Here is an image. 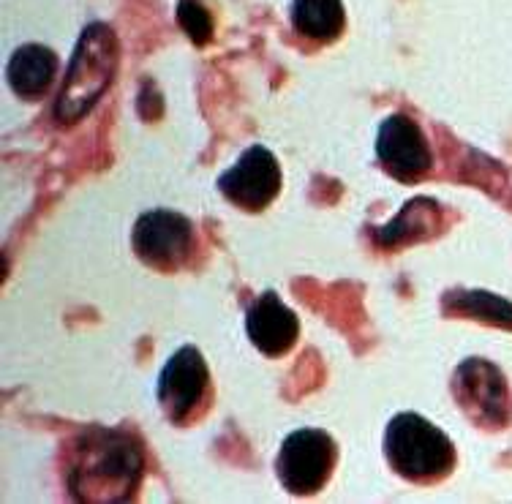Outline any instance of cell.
I'll return each mask as SVG.
<instances>
[{"mask_svg": "<svg viewBox=\"0 0 512 504\" xmlns=\"http://www.w3.org/2000/svg\"><path fill=\"white\" fill-rule=\"evenodd\" d=\"M145 477V453L123 428L90 425L74 439L66 485L77 502H128Z\"/></svg>", "mask_w": 512, "mask_h": 504, "instance_id": "6da1fadb", "label": "cell"}, {"mask_svg": "<svg viewBox=\"0 0 512 504\" xmlns=\"http://www.w3.org/2000/svg\"><path fill=\"white\" fill-rule=\"evenodd\" d=\"M118 36L104 22H93L82 30L77 50L71 55L69 69L55 101V120L71 126L99 104L118 71Z\"/></svg>", "mask_w": 512, "mask_h": 504, "instance_id": "7a4b0ae2", "label": "cell"}, {"mask_svg": "<svg viewBox=\"0 0 512 504\" xmlns=\"http://www.w3.org/2000/svg\"><path fill=\"white\" fill-rule=\"evenodd\" d=\"M384 458L395 475L409 483L434 485L458 464L450 436L417 412H401L384 428Z\"/></svg>", "mask_w": 512, "mask_h": 504, "instance_id": "3957f363", "label": "cell"}, {"mask_svg": "<svg viewBox=\"0 0 512 504\" xmlns=\"http://www.w3.org/2000/svg\"><path fill=\"white\" fill-rule=\"evenodd\" d=\"M338 464V445L322 428H300L286 436L278 450L276 475L292 496L319 494Z\"/></svg>", "mask_w": 512, "mask_h": 504, "instance_id": "277c9868", "label": "cell"}, {"mask_svg": "<svg viewBox=\"0 0 512 504\" xmlns=\"http://www.w3.org/2000/svg\"><path fill=\"white\" fill-rule=\"evenodd\" d=\"M161 412L172 425H188L210 401V368L197 346H180L161 368L156 387Z\"/></svg>", "mask_w": 512, "mask_h": 504, "instance_id": "5b68a950", "label": "cell"}, {"mask_svg": "<svg viewBox=\"0 0 512 504\" xmlns=\"http://www.w3.org/2000/svg\"><path fill=\"white\" fill-rule=\"evenodd\" d=\"M453 398L461 412L474 425L485 431H502L510 423V404H507V379L483 357H469L453 374Z\"/></svg>", "mask_w": 512, "mask_h": 504, "instance_id": "8992f818", "label": "cell"}, {"mask_svg": "<svg viewBox=\"0 0 512 504\" xmlns=\"http://www.w3.org/2000/svg\"><path fill=\"white\" fill-rule=\"evenodd\" d=\"M131 246L142 265L158 273H175L194 251V224L175 210H148L134 224Z\"/></svg>", "mask_w": 512, "mask_h": 504, "instance_id": "52a82bcc", "label": "cell"}, {"mask_svg": "<svg viewBox=\"0 0 512 504\" xmlns=\"http://www.w3.org/2000/svg\"><path fill=\"white\" fill-rule=\"evenodd\" d=\"M376 159L390 178L404 186L420 183L434 169V150L425 131L417 120L401 112L382 120L376 134Z\"/></svg>", "mask_w": 512, "mask_h": 504, "instance_id": "ba28073f", "label": "cell"}, {"mask_svg": "<svg viewBox=\"0 0 512 504\" xmlns=\"http://www.w3.org/2000/svg\"><path fill=\"white\" fill-rule=\"evenodd\" d=\"M284 186L281 164L262 145H251L240 153V159L218 178V191L235 208L246 213H262L270 208Z\"/></svg>", "mask_w": 512, "mask_h": 504, "instance_id": "9c48e42d", "label": "cell"}, {"mask_svg": "<svg viewBox=\"0 0 512 504\" xmlns=\"http://www.w3.org/2000/svg\"><path fill=\"white\" fill-rule=\"evenodd\" d=\"M246 333L265 357H284L300 338V319L273 289H267L248 306Z\"/></svg>", "mask_w": 512, "mask_h": 504, "instance_id": "30bf717a", "label": "cell"}, {"mask_svg": "<svg viewBox=\"0 0 512 504\" xmlns=\"http://www.w3.org/2000/svg\"><path fill=\"white\" fill-rule=\"evenodd\" d=\"M60 60L58 55L44 44H22L9 60V88L25 101H36L47 96L52 82L58 77Z\"/></svg>", "mask_w": 512, "mask_h": 504, "instance_id": "8fae6325", "label": "cell"}, {"mask_svg": "<svg viewBox=\"0 0 512 504\" xmlns=\"http://www.w3.org/2000/svg\"><path fill=\"white\" fill-rule=\"evenodd\" d=\"M442 229V205L431 197H417L406 202L398 216L376 232V243L382 248H401L420 243Z\"/></svg>", "mask_w": 512, "mask_h": 504, "instance_id": "7c38bea8", "label": "cell"}, {"mask_svg": "<svg viewBox=\"0 0 512 504\" xmlns=\"http://www.w3.org/2000/svg\"><path fill=\"white\" fill-rule=\"evenodd\" d=\"M442 314L453 319H472L502 327L512 333V303L485 289H450L442 295Z\"/></svg>", "mask_w": 512, "mask_h": 504, "instance_id": "4fadbf2b", "label": "cell"}, {"mask_svg": "<svg viewBox=\"0 0 512 504\" xmlns=\"http://www.w3.org/2000/svg\"><path fill=\"white\" fill-rule=\"evenodd\" d=\"M292 28L319 44H330L346 28L341 0H292Z\"/></svg>", "mask_w": 512, "mask_h": 504, "instance_id": "5bb4252c", "label": "cell"}, {"mask_svg": "<svg viewBox=\"0 0 512 504\" xmlns=\"http://www.w3.org/2000/svg\"><path fill=\"white\" fill-rule=\"evenodd\" d=\"M178 22L180 28L186 30V36L194 44H207L213 39V17L210 11L202 6V0H180L178 3Z\"/></svg>", "mask_w": 512, "mask_h": 504, "instance_id": "9a60e30c", "label": "cell"}]
</instances>
